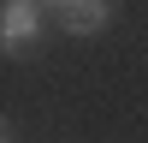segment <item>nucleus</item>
<instances>
[{
  "label": "nucleus",
  "mask_w": 148,
  "mask_h": 143,
  "mask_svg": "<svg viewBox=\"0 0 148 143\" xmlns=\"http://www.w3.org/2000/svg\"><path fill=\"white\" fill-rule=\"evenodd\" d=\"M47 6H53V18L65 24L71 36H95L113 18V0H47Z\"/></svg>",
  "instance_id": "f03ea898"
},
{
  "label": "nucleus",
  "mask_w": 148,
  "mask_h": 143,
  "mask_svg": "<svg viewBox=\"0 0 148 143\" xmlns=\"http://www.w3.org/2000/svg\"><path fill=\"white\" fill-rule=\"evenodd\" d=\"M42 36V0H6L0 12V48L6 54H30Z\"/></svg>",
  "instance_id": "f257e3e1"
}]
</instances>
